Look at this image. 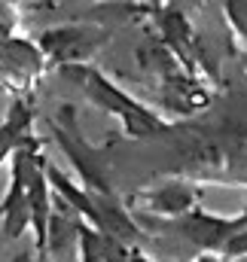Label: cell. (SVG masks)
Here are the masks:
<instances>
[{
    "mask_svg": "<svg viewBox=\"0 0 247 262\" xmlns=\"http://www.w3.org/2000/svg\"><path fill=\"white\" fill-rule=\"evenodd\" d=\"M198 201H201V186H195L189 180H165V183L134 192V198H131V204H137L150 216H162V220H183L186 213H192L198 207Z\"/></svg>",
    "mask_w": 247,
    "mask_h": 262,
    "instance_id": "cell-5",
    "label": "cell"
},
{
    "mask_svg": "<svg viewBox=\"0 0 247 262\" xmlns=\"http://www.w3.org/2000/svg\"><path fill=\"white\" fill-rule=\"evenodd\" d=\"M15 9H18L15 3L0 0V40L15 37V25H18V12H15Z\"/></svg>",
    "mask_w": 247,
    "mask_h": 262,
    "instance_id": "cell-10",
    "label": "cell"
},
{
    "mask_svg": "<svg viewBox=\"0 0 247 262\" xmlns=\"http://www.w3.org/2000/svg\"><path fill=\"white\" fill-rule=\"evenodd\" d=\"M76 253H79V262H104V235L83 220L76 229Z\"/></svg>",
    "mask_w": 247,
    "mask_h": 262,
    "instance_id": "cell-8",
    "label": "cell"
},
{
    "mask_svg": "<svg viewBox=\"0 0 247 262\" xmlns=\"http://www.w3.org/2000/svg\"><path fill=\"white\" fill-rule=\"evenodd\" d=\"M43 70H46V58H43V52L34 40H28V37L0 40V76L3 79L28 85Z\"/></svg>",
    "mask_w": 247,
    "mask_h": 262,
    "instance_id": "cell-7",
    "label": "cell"
},
{
    "mask_svg": "<svg viewBox=\"0 0 247 262\" xmlns=\"http://www.w3.org/2000/svg\"><path fill=\"white\" fill-rule=\"evenodd\" d=\"M25 137H18L15 131L9 128L6 122H0V165L6 162V159H12L15 156V149H18V143H22Z\"/></svg>",
    "mask_w": 247,
    "mask_h": 262,
    "instance_id": "cell-12",
    "label": "cell"
},
{
    "mask_svg": "<svg viewBox=\"0 0 247 262\" xmlns=\"http://www.w3.org/2000/svg\"><path fill=\"white\" fill-rule=\"evenodd\" d=\"M223 12H226L229 25L235 28V34L247 43V3H223Z\"/></svg>",
    "mask_w": 247,
    "mask_h": 262,
    "instance_id": "cell-9",
    "label": "cell"
},
{
    "mask_svg": "<svg viewBox=\"0 0 247 262\" xmlns=\"http://www.w3.org/2000/svg\"><path fill=\"white\" fill-rule=\"evenodd\" d=\"M43 159L40 152V137L31 134L18 143L15 156L9 159L12 162V171H9V189L0 201V223H3V232H6V241H18L28 226H31V210H28V189H31V177H34V168L37 162Z\"/></svg>",
    "mask_w": 247,
    "mask_h": 262,
    "instance_id": "cell-3",
    "label": "cell"
},
{
    "mask_svg": "<svg viewBox=\"0 0 247 262\" xmlns=\"http://www.w3.org/2000/svg\"><path fill=\"white\" fill-rule=\"evenodd\" d=\"M128 262H153V259H150L147 253H140V250H134V247H131V256H128Z\"/></svg>",
    "mask_w": 247,
    "mask_h": 262,
    "instance_id": "cell-13",
    "label": "cell"
},
{
    "mask_svg": "<svg viewBox=\"0 0 247 262\" xmlns=\"http://www.w3.org/2000/svg\"><path fill=\"white\" fill-rule=\"evenodd\" d=\"M107 40H110L107 28L79 21V25H58V28L43 31L37 46H40L46 64H55L61 70V67L89 64L101 52V46H107Z\"/></svg>",
    "mask_w": 247,
    "mask_h": 262,
    "instance_id": "cell-4",
    "label": "cell"
},
{
    "mask_svg": "<svg viewBox=\"0 0 247 262\" xmlns=\"http://www.w3.org/2000/svg\"><path fill=\"white\" fill-rule=\"evenodd\" d=\"M238 223H241V229H247V210L244 213H238Z\"/></svg>",
    "mask_w": 247,
    "mask_h": 262,
    "instance_id": "cell-15",
    "label": "cell"
},
{
    "mask_svg": "<svg viewBox=\"0 0 247 262\" xmlns=\"http://www.w3.org/2000/svg\"><path fill=\"white\" fill-rule=\"evenodd\" d=\"M195 262H226V259H223V256H211V253H201V256H198Z\"/></svg>",
    "mask_w": 247,
    "mask_h": 262,
    "instance_id": "cell-14",
    "label": "cell"
},
{
    "mask_svg": "<svg viewBox=\"0 0 247 262\" xmlns=\"http://www.w3.org/2000/svg\"><path fill=\"white\" fill-rule=\"evenodd\" d=\"M49 131H52L55 143L61 146V152L70 159V165L76 168V174L83 180V189L89 195H101V198L116 195L113 186H110V177H107V171L101 165L98 149L79 134V125H76V116H73V107L70 104H61L58 107V116L49 122Z\"/></svg>",
    "mask_w": 247,
    "mask_h": 262,
    "instance_id": "cell-2",
    "label": "cell"
},
{
    "mask_svg": "<svg viewBox=\"0 0 247 262\" xmlns=\"http://www.w3.org/2000/svg\"><path fill=\"white\" fill-rule=\"evenodd\" d=\"M244 58H247V55H244Z\"/></svg>",
    "mask_w": 247,
    "mask_h": 262,
    "instance_id": "cell-16",
    "label": "cell"
},
{
    "mask_svg": "<svg viewBox=\"0 0 247 262\" xmlns=\"http://www.w3.org/2000/svg\"><path fill=\"white\" fill-rule=\"evenodd\" d=\"M177 223H180V235L186 241L211 256H220L223 247L229 244V238L241 229L238 216H217V213H208L201 207H195L192 213H186Z\"/></svg>",
    "mask_w": 247,
    "mask_h": 262,
    "instance_id": "cell-6",
    "label": "cell"
},
{
    "mask_svg": "<svg viewBox=\"0 0 247 262\" xmlns=\"http://www.w3.org/2000/svg\"><path fill=\"white\" fill-rule=\"evenodd\" d=\"M226 262H235V259H247V229H238L232 238H229V244L223 247V253H220Z\"/></svg>",
    "mask_w": 247,
    "mask_h": 262,
    "instance_id": "cell-11",
    "label": "cell"
},
{
    "mask_svg": "<svg viewBox=\"0 0 247 262\" xmlns=\"http://www.w3.org/2000/svg\"><path fill=\"white\" fill-rule=\"evenodd\" d=\"M61 76L73 79V82L83 89V95H86L95 107H101V110H107L110 116H116V119L122 122L125 137H131V140L159 137V134H165V131L174 128L171 119H165V116L147 110L140 101H134V98H131L128 92H122L116 82H110L98 67H92V64L61 67Z\"/></svg>",
    "mask_w": 247,
    "mask_h": 262,
    "instance_id": "cell-1",
    "label": "cell"
}]
</instances>
